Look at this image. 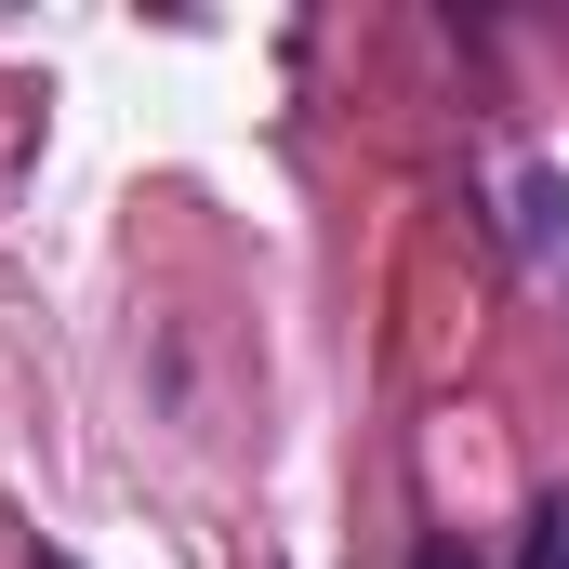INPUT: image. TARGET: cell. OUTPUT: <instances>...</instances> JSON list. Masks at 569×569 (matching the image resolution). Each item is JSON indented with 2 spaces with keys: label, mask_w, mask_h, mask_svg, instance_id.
I'll return each mask as SVG.
<instances>
[{
  "label": "cell",
  "mask_w": 569,
  "mask_h": 569,
  "mask_svg": "<svg viewBox=\"0 0 569 569\" xmlns=\"http://www.w3.org/2000/svg\"><path fill=\"white\" fill-rule=\"evenodd\" d=\"M517 212H530V252H569V186H557V172H530Z\"/></svg>",
  "instance_id": "cell-1"
},
{
  "label": "cell",
  "mask_w": 569,
  "mask_h": 569,
  "mask_svg": "<svg viewBox=\"0 0 569 569\" xmlns=\"http://www.w3.org/2000/svg\"><path fill=\"white\" fill-rule=\"evenodd\" d=\"M517 569H569V503H543V517H530V543H517Z\"/></svg>",
  "instance_id": "cell-2"
},
{
  "label": "cell",
  "mask_w": 569,
  "mask_h": 569,
  "mask_svg": "<svg viewBox=\"0 0 569 569\" xmlns=\"http://www.w3.org/2000/svg\"><path fill=\"white\" fill-rule=\"evenodd\" d=\"M411 569H477V543H463V530H425V543H411Z\"/></svg>",
  "instance_id": "cell-3"
},
{
  "label": "cell",
  "mask_w": 569,
  "mask_h": 569,
  "mask_svg": "<svg viewBox=\"0 0 569 569\" xmlns=\"http://www.w3.org/2000/svg\"><path fill=\"white\" fill-rule=\"evenodd\" d=\"M27 569H80V557H53V543H40V557H27Z\"/></svg>",
  "instance_id": "cell-4"
}]
</instances>
